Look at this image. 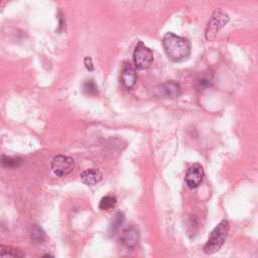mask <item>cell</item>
<instances>
[{
	"label": "cell",
	"mask_w": 258,
	"mask_h": 258,
	"mask_svg": "<svg viewBox=\"0 0 258 258\" xmlns=\"http://www.w3.org/2000/svg\"><path fill=\"white\" fill-rule=\"evenodd\" d=\"M156 95L162 98H175L180 95V87L177 83L167 82L156 88Z\"/></svg>",
	"instance_id": "obj_8"
},
{
	"label": "cell",
	"mask_w": 258,
	"mask_h": 258,
	"mask_svg": "<svg viewBox=\"0 0 258 258\" xmlns=\"http://www.w3.org/2000/svg\"><path fill=\"white\" fill-rule=\"evenodd\" d=\"M230 20V17L228 14L223 12L221 9H216L214 13L212 14L208 27L206 30V38L209 41H212L216 38L219 30L224 27Z\"/></svg>",
	"instance_id": "obj_3"
},
{
	"label": "cell",
	"mask_w": 258,
	"mask_h": 258,
	"mask_svg": "<svg viewBox=\"0 0 258 258\" xmlns=\"http://www.w3.org/2000/svg\"><path fill=\"white\" fill-rule=\"evenodd\" d=\"M75 168V161L72 157L58 154L53 157L51 161V169L53 173L59 177L71 173Z\"/></svg>",
	"instance_id": "obj_5"
},
{
	"label": "cell",
	"mask_w": 258,
	"mask_h": 258,
	"mask_svg": "<svg viewBox=\"0 0 258 258\" xmlns=\"http://www.w3.org/2000/svg\"><path fill=\"white\" fill-rule=\"evenodd\" d=\"M31 239L37 244L43 243L45 240V233L40 227H38L37 225H34L31 229Z\"/></svg>",
	"instance_id": "obj_14"
},
{
	"label": "cell",
	"mask_w": 258,
	"mask_h": 258,
	"mask_svg": "<svg viewBox=\"0 0 258 258\" xmlns=\"http://www.w3.org/2000/svg\"><path fill=\"white\" fill-rule=\"evenodd\" d=\"M123 223H124V214L121 212H117L116 215L114 216L112 224H111L112 233H117L120 230V228L122 227Z\"/></svg>",
	"instance_id": "obj_15"
},
{
	"label": "cell",
	"mask_w": 258,
	"mask_h": 258,
	"mask_svg": "<svg viewBox=\"0 0 258 258\" xmlns=\"http://www.w3.org/2000/svg\"><path fill=\"white\" fill-rule=\"evenodd\" d=\"M84 63H85V67H86L87 70H89V71H93V70H94V66H93V62H92V58H91V57H89V56L85 57Z\"/></svg>",
	"instance_id": "obj_17"
},
{
	"label": "cell",
	"mask_w": 258,
	"mask_h": 258,
	"mask_svg": "<svg viewBox=\"0 0 258 258\" xmlns=\"http://www.w3.org/2000/svg\"><path fill=\"white\" fill-rule=\"evenodd\" d=\"M133 60L136 69L145 70L153 61V52L142 41H139L133 52Z\"/></svg>",
	"instance_id": "obj_4"
},
{
	"label": "cell",
	"mask_w": 258,
	"mask_h": 258,
	"mask_svg": "<svg viewBox=\"0 0 258 258\" xmlns=\"http://www.w3.org/2000/svg\"><path fill=\"white\" fill-rule=\"evenodd\" d=\"M84 91L87 95L96 96L98 94V87L92 80H88L84 84Z\"/></svg>",
	"instance_id": "obj_16"
},
{
	"label": "cell",
	"mask_w": 258,
	"mask_h": 258,
	"mask_svg": "<svg viewBox=\"0 0 258 258\" xmlns=\"http://www.w3.org/2000/svg\"><path fill=\"white\" fill-rule=\"evenodd\" d=\"M82 181L87 185H94L100 182L103 178L102 172L98 168H88L81 172L80 174Z\"/></svg>",
	"instance_id": "obj_10"
},
{
	"label": "cell",
	"mask_w": 258,
	"mask_h": 258,
	"mask_svg": "<svg viewBox=\"0 0 258 258\" xmlns=\"http://www.w3.org/2000/svg\"><path fill=\"white\" fill-rule=\"evenodd\" d=\"M121 80L123 85L128 89H131L136 84V80H137L136 71L129 62H124L122 67Z\"/></svg>",
	"instance_id": "obj_9"
},
{
	"label": "cell",
	"mask_w": 258,
	"mask_h": 258,
	"mask_svg": "<svg viewBox=\"0 0 258 258\" xmlns=\"http://www.w3.org/2000/svg\"><path fill=\"white\" fill-rule=\"evenodd\" d=\"M120 241L126 248L133 249L139 242L138 230L133 225L123 229L120 234Z\"/></svg>",
	"instance_id": "obj_7"
},
{
	"label": "cell",
	"mask_w": 258,
	"mask_h": 258,
	"mask_svg": "<svg viewBox=\"0 0 258 258\" xmlns=\"http://www.w3.org/2000/svg\"><path fill=\"white\" fill-rule=\"evenodd\" d=\"M205 171L201 164L195 163L189 166L185 174V183L189 188L198 187L204 178Z\"/></svg>",
	"instance_id": "obj_6"
},
{
	"label": "cell",
	"mask_w": 258,
	"mask_h": 258,
	"mask_svg": "<svg viewBox=\"0 0 258 258\" xmlns=\"http://www.w3.org/2000/svg\"><path fill=\"white\" fill-rule=\"evenodd\" d=\"M22 164V159L19 157H10V156H1L0 165L5 168H17Z\"/></svg>",
	"instance_id": "obj_12"
},
{
	"label": "cell",
	"mask_w": 258,
	"mask_h": 258,
	"mask_svg": "<svg viewBox=\"0 0 258 258\" xmlns=\"http://www.w3.org/2000/svg\"><path fill=\"white\" fill-rule=\"evenodd\" d=\"M162 45L171 61H181L190 54V43L187 39L172 32H167L162 39Z\"/></svg>",
	"instance_id": "obj_1"
},
{
	"label": "cell",
	"mask_w": 258,
	"mask_h": 258,
	"mask_svg": "<svg viewBox=\"0 0 258 258\" xmlns=\"http://www.w3.org/2000/svg\"><path fill=\"white\" fill-rule=\"evenodd\" d=\"M117 204V199L113 196H105L101 199L100 204H99V208L102 211H109L113 208H115Z\"/></svg>",
	"instance_id": "obj_13"
},
{
	"label": "cell",
	"mask_w": 258,
	"mask_h": 258,
	"mask_svg": "<svg viewBox=\"0 0 258 258\" xmlns=\"http://www.w3.org/2000/svg\"><path fill=\"white\" fill-rule=\"evenodd\" d=\"M229 222L227 220H222L211 232L209 239L204 247V252L208 255L216 253L223 246L228 233H229Z\"/></svg>",
	"instance_id": "obj_2"
},
{
	"label": "cell",
	"mask_w": 258,
	"mask_h": 258,
	"mask_svg": "<svg viewBox=\"0 0 258 258\" xmlns=\"http://www.w3.org/2000/svg\"><path fill=\"white\" fill-rule=\"evenodd\" d=\"M0 3H1V0H0Z\"/></svg>",
	"instance_id": "obj_18"
},
{
	"label": "cell",
	"mask_w": 258,
	"mask_h": 258,
	"mask_svg": "<svg viewBox=\"0 0 258 258\" xmlns=\"http://www.w3.org/2000/svg\"><path fill=\"white\" fill-rule=\"evenodd\" d=\"M24 256L25 254L22 252L21 249L0 244V257H24Z\"/></svg>",
	"instance_id": "obj_11"
}]
</instances>
